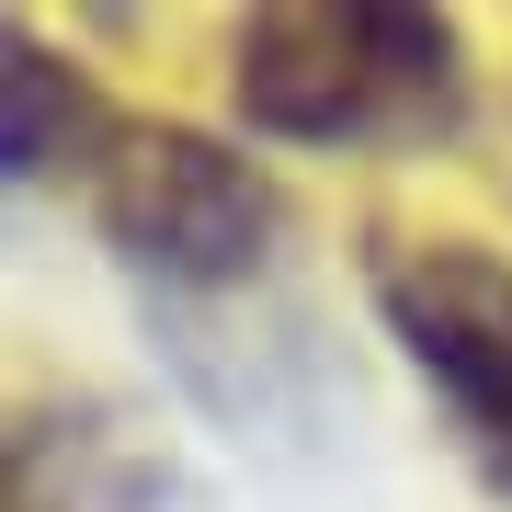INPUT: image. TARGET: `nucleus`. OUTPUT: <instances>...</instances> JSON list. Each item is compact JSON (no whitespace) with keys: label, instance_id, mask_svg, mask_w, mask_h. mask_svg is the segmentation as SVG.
I'll use <instances>...</instances> for the list:
<instances>
[{"label":"nucleus","instance_id":"obj_3","mask_svg":"<svg viewBox=\"0 0 512 512\" xmlns=\"http://www.w3.org/2000/svg\"><path fill=\"white\" fill-rule=\"evenodd\" d=\"M365 285H376V319L399 342V365L444 399L478 478L512 501V262L490 239L421 228V239H376Z\"/></svg>","mask_w":512,"mask_h":512},{"label":"nucleus","instance_id":"obj_4","mask_svg":"<svg viewBox=\"0 0 512 512\" xmlns=\"http://www.w3.org/2000/svg\"><path fill=\"white\" fill-rule=\"evenodd\" d=\"M12 69H0V160H12V183H57V171H103L114 148V114L92 80H80V57H57L35 23H12Z\"/></svg>","mask_w":512,"mask_h":512},{"label":"nucleus","instance_id":"obj_2","mask_svg":"<svg viewBox=\"0 0 512 512\" xmlns=\"http://www.w3.org/2000/svg\"><path fill=\"white\" fill-rule=\"evenodd\" d=\"M92 217L114 239V262H126L137 285L160 296H228L251 285L262 262H274L285 239V194L262 183L251 160H239L228 137L205 126H148V114H126L92 171Z\"/></svg>","mask_w":512,"mask_h":512},{"label":"nucleus","instance_id":"obj_1","mask_svg":"<svg viewBox=\"0 0 512 512\" xmlns=\"http://www.w3.org/2000/svg\"><path fill=\"white\" fill-rule=\"evenodd\" d=\"M228 103L251 137L308 160L444 148L467 137L478 57L467 23L421 0H262L228 23Z\"/></svg>","mask_w":512,"mask_h":512}]
</instances>
